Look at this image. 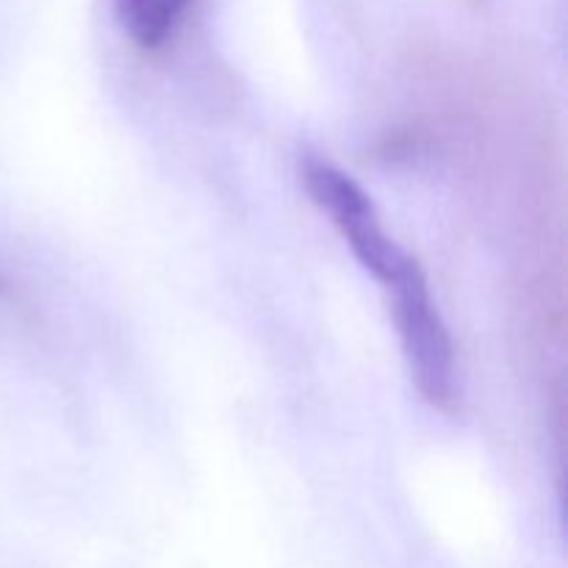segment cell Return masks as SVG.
I'll list each match as a JSON object with an SVG mask.
<instances>
[{
  "label": "cell",
  "mask_w": 568,
  "mask_h": 568,
  "mask_svg": "<svg viewBox=\"0 0 568 568\" xmlns=\"http://www.w3.org/2000/svg\"><path fill=\"white\" fill-rule=\"evenodd\" d=\"M386 288L392 292L394 322L416 388L427 405L455 414L460 405L455 344L419 261H410Z\"/></svg>",
  "instance_id": "6da1fadb"
},
{
  "label": "cell",
  "mask_w": 568,
  "mask_h": 568,
  "mask_svg": "<svg viewBox=\"0 0 568 568\" xmlns=\"http://www.w3.org/2000/svg\"><path fill=\"white\" fill-rule=\"evenodd\" d=\"M300 178L308 197L331 216L358 264L383 286H392L399 272L414 261L386 233L375 203L353 175L322 155H305Z\"/></svg>",
  "instance_id": "7a4b0ae2"
},
{
  "label": "cell",
  "mask_w": 568,
  "mask_h": 568,
  "mask_svg": "<svg viewBox=\"0 0 568 568\" xmlns=\"http://www.w3.org/2000/svg\"><path fill=\"white\" fill-rule=\"evenodd\" d=\"M194 0H111L116 22L136 48L161 50L175 39Z\"/></svg>",
  "instance_id": "3957f363"
},
{
  "label": "cell",
  "mask_w": 568,
  "mask_h": 568,
  "mask_svg": "<svg viewBox=\"0 0 568 568\" xmlns=\"http://www.w3.org/2000/svg\"><path fill=\"white\" fill-rule=\"evenodd\" d=\"M0 288H3V277H0Z\"/></svg>",
  "instance_id": "277c9868"
}]
</instances>
